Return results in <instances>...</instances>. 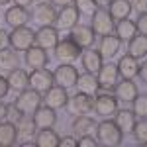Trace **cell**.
I'll use <instances>...</instances> for the list:
<instances>
[{
    "instance_id": "ffe728a7",
    "label": "cell",
    "mask_w": 147,
    "mask_h": 147,
    "mask_svg": "<svg viewBox=\"0 0 147 147\" xmlns=\"http://www.w3.org/2000/svg\"><path fill=\"white\" fill-rule=\"evenodd\" d=\"M102 59L104 57L100 55V51H96V49H84L82 53H80V61H82V69L86 71V73H98L100 71V67L104 65L102 63Z\"/></svg>"
},
{
    "instance_id": "277c9868",
    "label": "cell",
    "mask_w": 147,
    "mask_h": 147,
    "mask_svg": "<svg viewBox=\"0 0 147 147\" xmlns=\"http://www.w3.org/2000/svg\"><path fill=\"white\" fill-rule=\"evenodd\" d=\"M90 28L96 35H108L114 32V18L110 16V12L106 8H96L94 14L90 16Z\"/></svg>"
},
{
    "instance_id": "cb8c5ba5",
    "label": "cell",
    "mask_w": 147,
    "mask_h": 147,
    "mask_svg": "<svg viewBox=\"0 0 147 147\" xmlns=\"http://www.w3.org/2000/svg\"><path fill=\"white\" fill-rule=\"evenodd\" d=\"M120 45H122L120 37H118V35H114V34H108V35H102L98 51H100L102 57L112 59V57H116V53L120 51Z\"/></svg>"
},
{
    "instance_id": "ba28073f",
    "label": "cell",
    "mask_w": 147,
    "mask_h": 147,
    "mask_svg": "<svg viewBox=\"0 0 147 147\" xmlns=\"http://www.w3.org/2000/svg\"><path fill=\"white\" fill-rule=\"evenodd\" d=\"M79 16H80V12L77 10L75 4L63 6L61 10L57 12V20H55L53 26H55L57 30H73L79 24Z\"/></svg>"
},
{
    "instance_id": "c3c4849f",
    "label": "cell",
    "mask_w": 147,
    "mask_h": 147,
    "mask_svg": "<svg viewBox=\"0 0 147 147\" xmlns=\"http://www.w3.org/2000/svg\"><path fill=\"white\" fill-rule=\"evenodd\" d=\"M12 2H14L16 6H24V8H26V6H32L34 0H12Z\"/></svg>"
},
{
    "instance_id": "603a6c76",
    "label": "cell",
    "mask_w": 147,
    "mask_h": 147,
    "mask_svg": "<svg viewBox=\"0 0 147 147\" xmlns=\"http://www.w3.org/2000/svg\"><path fill=\"white\" fill-rule=\"evenodd\" d=\"M59 141H61V137H59V134L53 127H41V129L35 131L34 143L37 147H57Z\"/></svg>"
},
{
    "instance_id": "d6986e66",
    "label": "cell",
    "mask_w": 147,
    "mask_h": 147,
    "mask_svg": "<svg viewBox=\"0 0 147 147\" xmlns=\"http://www.w3.org/2000/svg\"><path fill=\"white\" fill-rule=\"evenodd\" d=\"M6 80H8V84H10L12 90L22 92V90H26V88L30 86V73L24 71V69H20V67H14V69L8 71Z\"/></svg>"
},
{
    "instance_id": "8fae6325",
    "label": "cell",
    "mask_w": 147,
    "mask_h": 147,
    "mask_svg": "<svg viewBox=\"0 0 147 147\" xmlns=\"http://www.w3.org/2000/svg\"><path fill=\"white\" fill-rule=\"evenodd\" d=\"M53 79H55V84L69 88V86H75V82L79 79V71L71 63H61L53 73Z\"/></svg>"
},
{
    "instance_id": "7a4b0ae2",
    "label": "cell",
    "mask_w": 147,
    "mask_h": 147,
    "mask_svg": "<svg viewBox=\"0 0 147 147\" xmlns=\"http://www.w3.org/2000/svg\"><path fill=\"white\" fill-rule=\"evenodd\" d=\"M34 43H35V32H32L28 26L12 28V32L8 34V45L14 51H28Z\"/></svg>"
},
{
    "instance_id": "484cf974",
    "label": "cell",
    "mask_w": 147,
    "mask_h": 147,
    "mask_svg": "<svg viewBox=\"0 0 147 147\" xmlns=\"http://www.w3.org/2000/svg\"><path fill=\"white\" fill-rule=\"evenodd\" d=\"M96 122L92 120L90 116H86V114H82V116H77V120L73 122V131L77 134V136H94V131H96Z\"/></svg>"
},
{
    "instance_id": "9a60e30c",
    "label": "cell",
    "mask_w": 147,
    "mask_h": 147,
    "mask_svg": "<svg viewBox=\"0 0 147 147\" xmlns=\"http://www.w3.org/2000/svg\"><path fill=\"white\" fill-rule=\"evenodd\" d=\"M71 34H69V37L77 43V45L80 47V49H88V47H92V43H94V32H92L90 26H80V24H77L73 30H69Z\"/></svg>"
},
{
    "instance_id": "4fadbf2b",
    "label": "cell",
    "mask_w": 147,
    "mask_h": 147,
    "mask_svg": "<svg viewBox=\"0 0 147 147\" xmlns=\"http://www.w3.org/2000/svg\"><path fill=\"white\" fill-rule=\"evenodd\" d=\"M32 18L39 26H53L57 20V8L51 2H39L32 12Z\"/></svg>"
},
{
    "instance_id": "3957f363",
    "label": "cell",
    "mask_w": 147,
    "mask_h": 147,
    "mask_svg": "<svg viewBox=\"0 0 147 147\" xmlns=\"http://www.w3.org/2000/svg\"><path fill=\"white\" fill-rule=\"evenodd\" d=\"M41 102H43V98H41V92L34 90V88H26V90H22L20 94H18V98H16V106H18V110L22 114H26V116H32V114L41 106Z\"/></svg>"
},
{
    "instance_id": "7c38bea8",
    "label": "cell",
    "mask_w": 147,
    "mask_h": 147,
    "mask_svg": "<svg viewBox=\"0 0 147 147\" xmlns=\"http://www.w3.org/2000/svg\"><path fill=\"white\" fill-rule=\"evenodd\" d=\"M96 79H98V86H100V88H104V90H112L114 86L118 84V79H120L118 67H116L114 63L102 65L100 71L96 73Z\"/></svg>"
},
{
    "instance_id": "2e32d148",
    "label": "cell",
    "mask_w": 147,
    "mask_h": 147,
    "mask_svg": "<svg viewBox=\"0 0 147 147\" xmlns=\"http://www.w3.org/2000/svg\"><path fill=\"white\" fill-rule=\"evenodd\" d=\"M26 57H24V61H26V65L32 69H43L47 67V63H49V55H47V51L43 47L39 45H32L28 51H24Z\"/></svg>"
},
{
    "instance_id": "f35d334b",
    "label": "cell",
    "mask_w": 147,
    "mask_h": 147,
    "mask_svg": "<svg viewBox=\"0 0 147 147\" xmlns=\"http://www.w3.org/2000/svg\"><path fill=\"white\" fill-rule=\"evenodd\" d=\"M136 24H137V32L143 34V35H147V12L139 14V18L136 20Z\"/></svg>"
},
{
    "instance_id": "bcb514c9",
    "label": "cell",
    "mask_w": 147,
    "mask_h": 147,
    "mask_svg": "<svg viewBox=\"0 0 147 147\" xmlns=\"http://www.w3.org/2000/svg\"><path fill=\"white\" fill-rule=\"evenodd\" d=\"M110 2H112V0H94L96 8H108V6H110Z\"/></svg>"
},
{
    "instance_id": "ab89813d",
    "label": "cell",
    "mask_w": 147,
    "mask_h": 147,
    "mask_svg": "<svg viewBox=\"0 0 147 147\" xmlns=\"http://www.w3.org/2000/svg\"><path fill=\"white\" fill-rule=\"evenodd\" d=\"M59 145H63V147H77V145H79V137H73V136L61 137Z\"/></svg>"
},
{
    "instance_id": "d4e9b609",
    "label": "cell",
    "mask_w": 147,
    "mask_h": 147,
    "mask_svg": "<svg viewBox=\"0 0 147 147\" xmlns=\"http://www.w3.org/2000/svg\"><path fill=\"white\" fill-rule=\"evenodd\" d=\"M114 122L116 125L122 129V134H131V129H134V125H136V114L131 112V110H116L114 112Z\"/></svg>"
},
{
    "instance_id": "6da1fadb",
    "label": "cell",
    "mask_w": 147,
    "mask_h": 147,
    "mask_svg": "<svg viewBox=\"0 0 147 147\" xmlns=\"http://www.w3.org/2000/svg\"><path fill=\"white\" fill-rule=\"evenodd\" d=\"M96 139H98V143H102V145L114 147V145H120L122 143L124 134L116 125L114 120H102L100 124L96 125Z\"/></svg>"
},
{
    "instance_id": "681fc988",
    "label": "cell",
    "mask_w": 147,
    "mask_h": 147,
    "mask_svg": "<svg viewBox=\"0 0 147 147\" xmlns=\"http://www.w3.org/2000/svg\"><path fill=\"white\" fill-rule=\"evenodd\" d=\"M10 0H0V6H4V4H8Z\"/></svg>"
},
{
    "instance_id": "4316f807",
    "label": "cell",
    "mask_w": 147,
    "mask_h": 147,
    "mask_svg": "<svg viewBox=\"0 0 147 147\" xmlns=\"http://www.w3.org/2000/svg\"><path fill=\"white\" fill-rule=\"evenodd\" d=\"M18 141V127L14 122H0V147H10Z\"/></svg>"
},
{
    "instance_id": "60d3db41",
    "label": "cell",
    "mask_w": 147,
    "mask_h": 147,
    "mask_svg": "<svg viewBox=\"0 0 147 147\" xmlns=\"http://www.w3.org/2000/svg\"><path fill=\"white\" fill-rule=\"evenodd\" d=\"M131 2V8H136L139 14L147 12V0H129Z\"/></svg>"
},
{
    "instance_id": "e0dca14e",
    "label": "cell",
    "mask_w": 147,
    "mask_h": 147,
    "mask_svg": "<svg viewBox=\"0 0 147 147\" xmlns=\"http://www.w3.org/2000/svg\"><path fill=\"white\" fill-rule=\"evenodd\" d=\"M137 94L139 90H137V84L134 82V79H122L114 86V96L118 98V102H134Z\"/></svg>"
},
{
    "instance_id": "5bb4252c",
    "label": "cell",
    "mask_w": 147,
    "mask_h": 147,
    "mask_svg": "<svg viewBox=\"0 0 147 147\" xmlns=\"http://www.w3.org/2000/svg\"><path fill=\"white\" fill-rule=\"evenodd\" d=\"M67 100H69V94H67V88H65V86L53 84L47 92H43V102H45V106L53 108V110H59V108L67 106Z\"/></svg>"
},
{
    "instance_id": "30bf717a",
    "label": "cell",
    "mask_w": 147,
    "mask_h": 147,
    "mask_svg": "<svg viewBox=\"0 0 147 147\" xmlns=\"http://www.w3.org/2000/svg\"><path fill=\"white\" fill-rule=\"evenodd\" d=\"M57 43H59V30L55 26H39V30L35 32V45L49 51L55 49Z\"/></svg>"
},
{
    "instance_id": "8d00e7d4",
    "label": "cell",
    "mask_w": 147,
    "mask_h": 147,
    "mask_svg": "<svg viewBox=\"0 0 147 147\" xmlns=\"http://www.w3.org/2000/svg\"><path fill=\"white\" fill-rule=\"evenodd\" d=\"M24 114L18 110V106H16V102H12V104H8V108H6V120H10V122H18L20 118H22Z\"/></svg>"
},
{
    "instance_id": "f1b7e54d",
    "label": "cell",
    "mask_w": 147,
    "mask_h": 147,
    "mask_svg": "<svg viewBox=\"0 0 147 147\" xmlns=\"http://www.w3.org/2000/svg\"><path fill=\"white\" fill-rule=\"evenodd\" d=\"M114 32L116 35L120 37V41H129L134 35H137V24L134 20H129V18H125V20H120V22H116L114 26Z\"/></svg>"
},
{
    "instance_id": "7402d4cb",
    "label": "cell",
    "mask_w": 147,
    "mask_h": 147,
    "mask_svg": "<svg viewBox=\"0 0 147 147\" xmlns=\"http://www.w3.org/2000/svg\"><path fill=\"white\" fill-rule=\"evenodd\" d=\"M4 20H6V24L12 26V28H20V26H26V24H28L30 12L26 10L24 6H16V4H14V6H10V8L6 10Z\"/></svg>"
},
{
    "instance_id": "74e56055",
    "label": "cell",
    "mask_w": 147,
    "mask_h": 147,
    "mask_svg": "<svg viewBox=\"0 0 147 147\" xmlns=\"http://www.w3.org/2000/svg\"><path fill=\"white\" fill-rule=\"evenodd\" d=\"M98 139H94V136H80L79 137V147H96Z\"/></svg>"
},
{
    "instance_id": "d590c367",
    "label": "cell",
    "mask_w": 147,
    "mask_h": 147,
    "mask_svg": "<svg viewBox=\"0 0 147 147\" xmlns=\"http://www.w3.org/2000/svg\"><path fill=\"white\" fill-rule=\"evenodd\" d=\"M73 4L77 6V10H79L80 14H86V16H92V14H94V10H96L94 0H75Z\"/></svg>"
},
{
    "instance_id": "8992f818",
    "label": "cell",
    "mask_w": 147,
    "mask_h": 147,
    "mask_svg": "<svg viewBox=\"0 0 147 147\" xmlns=\"http://www.w3.org/2000/svg\"><path fill=\"white\" fill-rule=\"evenodd\" d=\"M92 104H94V96L79 90L77 94L69 96L67 110H69L71 116H82V114H88L92 110Z\"/></svg>"
},
{
    "instance_id": "5b68a950",
    "label": "cell",
    "mask_w": 147,
    "mask_h": 147,
    "mask_svg": "<svg viewBox=\"0 0 147 147\" xmlns=\"http://www.w3.org/2000/svg\"><path fill=\"white\" fill-rule=\"evenodd\" d=\"M55 57L59 59V63H75L80 57L82 49H80L71 37H65V39H59V43L55 45Z\"/></svg>"
},
{
    "instance_id": "9c48e42d",
    "label": "cell",
    "mask_w": 147,
    "mask_h": 147,
    "mask_svg": "<svg viewBox=\"0 0 147 147\" xmlns=\"http://www.w3.org/2000/svg\"><path fill=\"white\" fill-rule=\"evenodd\" d=\"M92 110L98 114V116L110 118V116H114V112L118 110V98L112 96V94H108V92L96 94V96H94V104H92Z\"/></svg>"
},
{
    "instance_id": "f546056e",
    "label": "cell",
    "mask_w": 147,
    "mask_h": 147,
    "mask_svg": "<svg viewBox=\"0 0 147 147\" xmlns=\"http://www.w3.org/2000/svg\"><path fill=\"white\" fill-rule=\"evenodd\" d=\"M131 10L134 8H131V2L129 0H112L110 6H108V12H110V16L114 18V22H120V20L129 18Z\"/></svg>"
},
{
    "instance_id": "ac0fdd59",
    "label": "cell",
    "mask_w": 147,
    "mask_h": 147,
    "mask_svg": "<svg viewBox=\"0 0 147 147\" xmlns=\"http://www.w3.org/2000/svg\"><path fill=\"white\" fill-rule=\"evenodd\" d=\"M116 67H118V73H120L122 79H136L137 73H139V63H137L136 57H131L129 53L120 57Z\"/></svg>"
},
{
    "instance_id": "52a82bcc",
    "label": "cell",
    "mask_w": 147,
    "mask_h": 147,
    "mask_svg": "<svg viewBox=\"0 0 147 147\" xmlns=\"http://www.w3.org/2000/svg\"><path fill=\"white\" fill-rule=\"evenodd\" d=\"M55 84V79H53V73L49 69H34L30 73V88H34L37 92H47L51 86Z\"/></svg>"
},
{
    "instance_id": "b9f144b4",
    "label": "cell",
    "mask_w": 147,
    "mask_h": 147,
    "mask_svg": "<svg viewBox=\"0 0 147 147\" xmlns=\"http://www.w3.org/2000/svg\"><path fill=\"white\" fill-rule=\"evenodd\" d=\"M8 90H10V84H8V80H6V77H2L0 75V100L8 94Z\"/></svg>"
},
{
    "instance_id": "83f0119b",
    "label": "cell",
    "mask_w": 147,
    "mask_h": 147,
    "mask_svg": "<svg viewBox=\"0 0 147 147\" xmlns=\"http://www.w3.org/2000/svg\"><path fill=\"white\" fill-rule=\"evenodd\" d=\"M127 53L131 57H136L137 61L147 57V35L137 34L127 41Z\"/></svg>"
},
{
    "instance_id": "e575fe53",
    "label": "cell",
    "mask_w": 147,
    "mask_h": 147,
    "mask_svg": "<svg viewBox=\"0 0 147 147\" xmlns=\"http://www.w3.org/2000/svg\"><path fill=\"white\" fill-rule=\"evenodd\" d=\"M131 112L136 118H147V94H137L131 102Z\"/></svg>"
},
{
    "instance_id": "7dc6e473",
    "label": "cell",
    "mask_w": 147,
    "mask_h": 147,
    "mask_svg": "<svg viewBox=\"0 0 147 147\" xmlns=\"http://www.w3.org/2000/svg\"><path fill=\"white\" fill-rule=\"evenodd\" d=\"M6 108H8V104L0 102V122H2V120H6Z\"/></svg>"
},
{
    "instance_id": "7bdbcfd3",
    "label": "cell",
    "mask_w": 147,
    "mask_h": 147,
    "mask_svg": "<svg viewBox=\"0 0 147 147\" xmlns=\"http://www.w3.org/2000/svg\"><path fill=\"white\" fill-rule=\"evenodd\" d=\"M137 75H139V77H141V80L147 84V61L141 65V67H139V73H137Z\"/></svg>"
},
{
    "instance_id": "ee69618b",
    "label": "cell",
    "mask_w": 147,
    "mask_h": 147,
    "mask_svg": "<svg viewBox=\"0 0 147 147\" xmlns=\"http://www.w3.org/2000/svg\"><path fill=\"white\" fill-rule=\"evenodd\" d=\"M53 6H59V8H63V6H69V4H73L75 0H49Z\"/></svg>"
},
{
    "instance_id": "44dd1931",
    "label": "cell",
    "mask_w": 147,
    "mask_h": 147,
    "mask_svg": "<svg viewBox=\"0 0 147 147\" xmlns=\"http://www.w3.org/2000/svg\"><path fill=\"white\" fill-rule=\"evenodd\" d=\"M32 118H34L35 125H37V129H41V127H53L57 122V114L53 108H49V106H39L34 114H32Z\"/></svg>"
},
{
    "instance_id": "d6a6232c",
    "label": "cell",
    "mask_w": 147,
    "mask_h": 147,
    "mask_svg": "<svg viewBox=\"0 0 147 147\" xmlns=\"http://www.w3.org/2000/svg\"><path fill=\"white\" fill-rule=\"evenodd\" d=\"M16 127H18V136H22V137H32L37 131V125H35L34 118L26 116V114L16 122Z\"/></svg>"
},
{
    "instance_id": "f6af8a7d",
    "label": "cell",
    "mask_w": 147,
    "mask_h": 147,
    "mask_svg": "<svg viewBox=\"0 0 147 147\" xmlns=\"http://www.w3.org/2000/svg\"><path fill=\"white\" fill-rule=\"evenodd\" d=\"M6 43H8V34L0 28V49H2V47H6Z\"/></svg>"
},
{
    "instance_id": "1f68e13d",
    "label": "cell",
    "mask_w": 147,
    "mask_h": 147,
    "mask_svg": "<svg viewBox=\"0 0 147 147\" xmlns=\"http://www.w3.org/2000/svg\"><path fill=\"white\" fill-rule=\"evenodd\" d=\"M20 59H18V51H14L12 47H2L0 49V69L2 71H10V69L18 67Z\"/></svg>"
},
{
    "instance_id": "836d02e7",
    "label": "cell",
    "mask_w": 147,
    "mask_h": 147,
    "mask_svg": "<svg viewBox=\"0 0 147 147\" xmlns=\"http://www.w3.org/2000/svg\"><path fill=\"white\" fill-rule=\"evenodd\" d=\"M131 136L136 137L137 143L147 145V118H139V122L136 120V125L131 129Z\"/></svg>"
},
{
    "instance_id": "4dcf8cb0",
    "label": "cell",
    "mask_w": 147,
    "mask_h": 147,
    "mask_svg": "<svg viewBox=\"0 0 147 147\" xmlns=\"http://www.w3.org/2000/svg\"><path fill=\"white\" fill-rule=\"evenodd\" d=\"M75 86H77L80 92H86V94H92V96L100 90V86H98V79H96L94 73L79 75V79H77V82H75Z\"/></svg>"
}]
</instances>
